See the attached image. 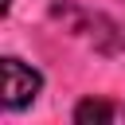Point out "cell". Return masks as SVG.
I'll return each mask as SVG.
<instances>
[{"instance_id":"7a4b0ae2","label":"cell","mask_w":125,"mask_h":125,"mask_svg":"<svg viewBox=\"0 0 125 125\" xmlns=\"http://www.w3.org/2000/svg\"><path fill=\"white\" fill-rule=\"evenodd\" d=\"M117 117V109L109 105V102H102V98H86V102H78V109H74V121L78 125H105V121H113Z\"/></svg>"},{"instance_id":"6da1fadb","label":"cell","mask_w":125,"mask_h":125,"mask_svg":"<svg viewBox=\"0 0 125 125\" xmlns=\"http://www.w3.org/2000/svg\"><path fill=\"white\" fill-rule=\"evenodd\" d=\"M39 90H43V74L20 62L16 55H8L4 59V109H23L27 102H35Z\"/></svg>"}]
</instances>
